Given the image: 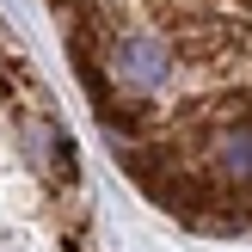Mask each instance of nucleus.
Segmentation results:
<instances>
[]
</instances>
